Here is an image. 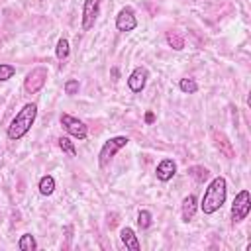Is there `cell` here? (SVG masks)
<instances>
[{"label":"cell","instance_id":"1","mask_svg":"<svg viewBox=\"0 0 251 251\" xmlns=\"http://www.w3.org/2000/svg\"><path fill=\"white\" fill-rule=\"evenodd\" d=\"M226 192H227V182L224 176H216L212 178V182L208 184L204 196H202V202H200V208L204 214H214L218 212L224 202H226Z\"/></svg>","mask_w":251,"mask_h":251},{"label":"cell","instance_id":"2","mask_svg":"<svg viewBox=\"0 0 251 251\" xmlns=\"http://www.w3.org/2000/svg\"><path fill=\"white\" fill-rule=\"evenodd\" d=\"M35 116H37V106L35 104H25L18 114H16V118L12 120V124L8 126V137L12 139V141H18V139H22L29 129H31V126H33V122H35Z\"/></svg>","mask_w":251,"mask_h":251},{"label":"cell","instance_id":"3","mask_svg":"<svg viewBox=\"0 0 251 251\" xmlns=\"http://www.w3.org/2000/svg\"><path fill=\"white\" fill-rule=\"evenodd\" d=\"M127 137L126 135H116V137H110L108 141H104V145H102V149H100V155H98V163H100V167H106L112 159H114V155L122 149V147H126L127 145Z\"/></svg>","mask_w":251,"mask_h":251},{"label":"cell","instance_id":"4","mask_svg":"<svg viewBox=\"0 0 251 251\" xmlns=\"http://www.w3.org/2000/svg\"><path fill=\"white\" fill-rule=\"evenodd\" d=\"M249 210H251V194H249V190L237 192V196L233 198V204H231V220H233V224L245 220Z\"/></svg>","mask_w":251,"mask_h":251},{"label":"cell","instance_id":"5","mask_svg":"<svg viewBox=\"0 0 251 251\" xmlns=\"http://www.w3.org/2000/svg\"><path fill=\"white\" fill-rule=\"evenodd\" d=\"M45 82H47V69L45 67H35L27 73V76L24 80V88H25V92L35 94L45 86Z\"/></svg>","mask_w":251,"mask_h":251},{"label":"cell","instance_id":"6","mask_svg":"<svg viewBox=\"0 0 251 251\" xmlns=\"http://www.w3.org/2000/svg\"><path fill=\"white\" fill-rule=\"evenodd\" d=\"M61 126L67 129L69 135H73L76 139H86V133H88L86 131V126L78 118H75L71 114H61Z\"/></svg>","mask_w":251,"mask_h":251},{"label":"cell","instance_id":"7","mask_svg":"<svg viewBox=\"0 0 251 251\" xmlns=\"http://www.w3.org/2000/svg\"><path fill=\"white\" fill-rule=\"evenodd\" d=\"M135 25H137L135 12H133L129 6L122 8V10L118 12V16H116V27H118L120 31H131V29H135Z\"/></svg>","mask_w":251,"mask_h":251},{"label":"cell","instance_id":"8","mask_svg":"<svg viewBox=\"0 0 251 251\" xmlns=\"http://www.w3.org/2000/svg\"><path fill=\"white\" fill-rule=\"evenodd\" d=\"M100 12V0H84L82 6V29H90L98 18Z\"/></svg>","mask_w":251,"mask_h":251},{"label":"cell","instance_id":"9","mask_svg":"<svg viewBox=\"0 0 251 251\" xmlns=\"http://www.w3.org/2000/svg\"><path fill=\"white\" fill-rule=\"evenodd\" d=\"M145 82H147V69H143V67L133 69V73H131L129 78H127L129 90H131V92H141V90L145 88Z\"/></svg>","mask_w":251,"mask_h":251},{"label":"cell","instance_id":"10","mask_svg":"<svg viewBox=\"0 0 251 251\" xmlns=\"http://www.w3.org/2000/svg\"><path fill=\"white\" fill-rule=\"evenodd\" d=\"M157 178L159 180H163V182H167V180H171L173 176H175V173H176V165H175V161L173 159H163L159 165H157Z\"/></svg>","mask_w":251,"mask_h":251},{"label":"cell","instance_id":"11","mask_svg":"<svg viewBox=\"0 0 251 251\" xmlns=\"http://www.w3.org/2000/svg\"><path fill=\"white\" fill-rule=\"evenodd\" d=\"M120 237H122V243H124L127 249H131V251H139V249H141V245H139V241H137V235H135V231H133L131 227H122Z\"/></svg>","mask_w":251,"mask_h":251},{"label":"cell","instance_id":"12","mask_svg":"<svg viewBox=\"0 0 251 251\" xmlns=\"http://www.w3.org/2000/svg\"><path fill=\"white\" fill-rule=\"evenodd\" d=\"M196 208H198L196 196H194V194L184 196V200H182V220H184V222H190V220L194 218V214H196Z\"/></svg>","mask_w":251,"mask_h":251},{"label":"cell","instance_id":"13","mask_svg":"<svg viewBox=\"0 0 251 251\" xmlns=\"http://www.w3.org/2000/svg\"><path fill=\"white\" fill-rule=\"evenodd\" d=\"M53 190H55V178L51 175L41 176V180H39V192L43 196H49V194H53Z\"/></svg>","mask_w":251,"mask_h":251},{"label":"cell","instance_id":"14","mask_svg":"<svg viewBox=\"0 0 251 251\" xmlns=\"http://www.w3.org/2000/svg\"><path fill=\"white\" fill-rule=\"evenodd\" d=\"M18 247H20L22 251H33V249L37 247L35 237H33L31 233H24V235L20 237V241H18Z\"/></svg>","mask_w":251,"mask_h":251},{"label":"cell","instance_id":"15","mask_svg":"<svg viewBox=\"0 0 251 251\" xmlns=\"http://www.w3.org/2000/svg\"><path fill=\"white\" fill-rule=\"evenodd\" d=\"M55 53H57V59H61V61H65V59L69 57V41H67L65 37H61V39L57 41Z\"/></svg>","mask_w":251,"mask_h":251},{"label":"cell","instance_id":"16","mask_svg":"<svg viewBox=\"0 0 251 251\" xmlns=\"http://www.w3.org/2000/svg\"><path fill=\"white\" fill-rule=\"evenodd\" d=\"M178 88H180L182 92H186V94H194V92L198 90V84H196L194 78H180Z\"/></svg>","mask_w":251,"mask_h":251},{"label":"cell","instance_id":"17","mask_svg":"<svg viewBox=\"0 0 251 251\" xmlns=\"http://www.w3.org/2000/svg\"><path fill=\"white\" fill-rule=\"evenodd\" d=\"M16 75V67L14 65H8V63H0V82L12 78Z\"/></svg>","mask_w":251,"mask_h":251},{"label":"cell","instance_id":"18","mask_svg":"<svg viewBox=\"0 0 251 251\" xmlns=\"http://www.w3.org/2000/svg\"><path fill=\"white\" fill-rule=\"evenodd\" d=\"M167 43H169L173 49H176V51H180V49L184 47V39H182L180 35H176V33H169V35H167Z\"/></svg>","mask_w":251,"mask_h":251},{"label":"cell","instance_id":"19","mask_svg":"<svg viewBox=\"0 0 251 251\" xmlns=\"http://www.w3.org/2000/svg\"><path fill=\"white\" fill-rule=\"evenodd\" d=\"M59 147H61L65 153H69L71 157L76 155V149H75V145H73V141H71L69 137H59Z\"/></svg>","mask_w":251,"mask_h":251},{"label":"cell","instance_id":"20","mask_svg":"<svg viewBox=\"0 0 251 251\" xmlns=\"http://www.w3.org/2000/svg\"><path fill=\"white\" fill-rule=\"evenodd\" d=\"M190 175H192L194 180H198V182H204V180L210 176L208 169H204V167H192V169H190Z\"/></svg>","mask_w":251,"mask_h":251},{"label":"cell","instance_id":"21","mask_svg":"<svg viewBox=\"0 0 251 251\" xmlns=\"http://www.w3.org/2000/svg\"><path fill=\"white\" fill-rule=\"evenodd\" d=\"M137 224H139L141 229H147V227L151 226V214H149L147 210H139V214H137Z\"/></svg>","mask_w":251,"mask_h":251},{"label":"cell","instance_id":"22","mask_svg":"<svg viewBox=\"0 0 251 251\" xmlns=\"http://www.w3.org/2000/svg\"><path fill=\"white\" fill-rule=\"evenodd\" d=\"M78 88H80V84H78V80H75V78H71V80H67V82H65V92H67L69 96L76 94V92H78Z\"/></svg>","mask_w":251,"mask_h":251},{"label":"cell","instance_id":"23","mask_svg":"<svg viewBox=\"0 0 251 251\" xmlns=\"http://www.w3.org/2000/svg\"><path fill=\"white\" fill-rule=\"evenodd\" d=\"M153 120H155V116H153V112H147V114H145V122H147V124H151Z\"/></svg>","mask_w":251,"mask_h":251}]
</instances>
